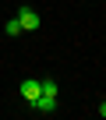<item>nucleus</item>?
<instances>
[{"mask_svg":"<svg viewBox=\"0 0 106 120\" xmlns=\"http://www.w3.org/2000/svg\"><path fill=\"white\" fill-rule=\"evenodd\" d=\"M14 18L21 21V32H35V28H39V14H35V7H28V4H25V7H18V14H14Z\"/></svg>","mask_w":106,"mask_h":120,"instance_id":"f257e3e1","label":"nucleus"},{"mask_svg":"<svg viewBox=\"0 0 106 120\" xmlns=\"http://www.w3.org/2000/svg\"><path fill=\"white\" fill-rule=\"evenodd\" d=\"M57 106H60V95H49V92H42L32 102V109H39V113H57Z\"/></svg>","mask_w":106,"mask_h":120,"instance_id":"f03ea898","label":"nucleus"},{"mask_svg":"<svg viewBox=\"0 0 106 120\" xmlns=\"http://www.w3.org/2000/svg\"><path fill=\"white\" fill-rule=\"evenodd\" d=\"M39 95H42V81H35V78H28V81H21V99H25L28 106H32V102H35Z\"/></svg>","mask_w":106,"mask_h":120,"instance_id":"7ed1b4c3","label":"nucleus"},{"mask_svg":"<svg viewBox=\"0 0 106 120\" xmlns=\"http://www.w3.org/2000/svg\"><path fill=\"white\" fill-rule=\"evenodd\" d=\"M4 32H7V39H14V35H21V21H18V18H11V21L4 25Z\"/></svg>","mask_w":106,"mask_h":120,"instance_id":"20e7f679","label":"nucleus"},{"mask_svg":"<svg viewBox=\"0 0 106 120\" xmlns=\"http://www.w3.org/2000/svg\"><path fill=\"white\" fill-rule=\"evenodd\" d=\"M42 92H49V95H60V85L53 81V78H42Z\"/></svg>","mask_w":106,"mask_h":120,"instance_id":"39448f33","label":"nucleus"},{"mask_svg":"<svg viewBox=\"0 0 106 120\" xmlns=\"http://www.w3.org/2000/svg\"><path fill=\"white\" fill-rule=\"evenodd\" d=\"M99 116H106V102H99Z\"/></svg>","mask_w":106,"mask_h":120,"instance_id":"423d86ee","label":"nucleus"}]
</instances>
